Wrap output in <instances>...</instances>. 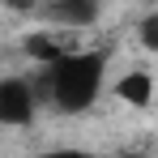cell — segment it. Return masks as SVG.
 Masks as SVG:
<instances>
[{"instance_id": "6da1fadb", "label": "cell", "mask_w": 158, "mask_h": 158, "mask_svg": "<svg viewBox=\"0 0 158 158\" xmlns=\"http://www.w3.org/2000/svg\"><path fill=\"white\" fill-rule=\"evenodd\" d=\"M103 73H107L103 52H77L73 47L64 60H56L52 69L39 73V98L52 103L60 115H81L98 103Z\"/></svg>"}, {"instance_id": "7a4b0ae2", "label": "cell", "mask_w": 158, "mask_h": 158, "mask_svg": "<svg viewBox=\"0 0 158 158\" xmlns=\"http://www.w3.org/2000/svg\"><path fill=\"white\" fill-rule=\"evenodd\" d=\"M39 81H26V77H4L0 81V124L4 128H30L34 115H39Z\"/></svg>"}, {"instance_id": "3957f363", "label": "cell", "mask_w": 158, "mask_h": 158, "mask_svg": "<svg viewBox=\"0 0 158 158\" xmlns=\"http://www.w3.org/2000/svg\"><path fill=\"white\" fill-rule=\"evenodd\" d=\"M34 13L52 30H85L103 17V0H43Z\"/></svg>"}, {"instance_id": "277c9868", "label": "cell", "mask_w": 158, "mask_h": 158, "mask_svg": "<svg viewBox=\"0 0 158 158\" xmlns=\"http://www.w3.org/2000/svg\"><path fill=\"white\" fill-rule=\"evenodd\" d=\"M111 94L124 107H150L154 103V77H150L145 69H132V73H124V77L111 85Z\"/></svg>"}, {"instance_id": "5b68a950", "label": "cell", "mask_w": 158, "mask_h": 158, "mask_svg": "<svg viewBox=\"0 0 158 158\" xmlns=\"http://www.w3.org/2000/svg\"><path fill=\"white\" fill-rule=\"evenodd\" d=\"M137 43H141L150 56H158V9H154V13H145V17L137 22Z\"/></svg>"}, {"instance_id": "8992f818", "label": "cell", "mask_w": 158, "mask_h": 158, "mask_svg": "<svg viewBox=\"0 0 158 158\" xmlns=\"http://www.w3.org/2000/svg\"><path fill=\"white\" fill-rule=\"evenodd\" d=\"M34 158H98V154L77 150V145H60V150H43V154H34Z\"/></svg>"}, {"instance_id": "52a82bcc", "label": "cell", "mask_w": 158, "mask_h": 158, "mask_svg": "<svg viewBox=\"0 0 158 158\" xmlns=\"http://www.w3.org/2000/svg\"><path fill=\"white\" fill-rule=\"evenodd\" d=\"M9 4H22V9H39L43 0H9Z\"/></svg>"}]
</instances>
